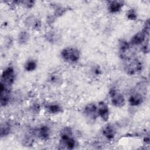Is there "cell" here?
Masks as SVG:
<instances>
[{
    "label": "cell",
    "instance_id": "cell-1",
    "mask_svg": "<svg viewBox=\"0 0 150 150\" xmlns=\"http://www.w3.org/2000/svg\"><path fill=\"white\" fill-rule=\"evenodd\" d=\"M76 142L73 137L71 128L66 127L60 132L59 146L62 149H72L75 148Z\"/></svg>",
    "mask_w": 150,
    "mask_h": 150
},
{
    "label": "cell",
    "instance_id": "cell-2",
    "mask_svg": "<svg viewBox=\"0 0 150 150\" xmlns=\"http://www.w3.org/2000/svg\"><path fill=\"white\" fill-rule=\"evenodd\" d=\"M149 21L147 19L142 30L136 33L130 39L129 43L131 46H138L149 42Z\"/></svg>",
    "mask_w": 150,
    "mask_h": 150
},
{
    "label": "cell",
    "instance_id": "cell-3",
    "mask_svg": "<svg viewBox=\"0 0 150 150\" xmlns=\"http://www.w3.org/2000/svg\"><path fill=\"white\" fill-rule=\"evenodd\" d=\"M15 80V71L14 68L11 66H8L3 70L1 74L0 85L11 90Z\"/></svg>",
    "mask_w": 150,
    "mask_h": 150
},
{
    "label": "cell",
    "instance_id": "cell-4",
    "mask_svg": "<svg viewBox=\"0 0 150 150\" xmlns=\"http://www.w3.org/2000/svg\"><path fill=\"white\" fill-rule=\"evenodd\" d=\"M60 55L64 61L71 63L78 62L81 56L80 50L72 47H67L62 49Z\"/></svg>",
    "mask_w": 150,
    "mask_h": 150
},
{
    "label": "cell",
    "instance_id": "cell-5",
    "mask_svg": "<svg viewBox=\"0 0 150 150\" xmlns=\"http://www.w3.org/2000/svg\"><path fill=\"white\" fill-rule=\"evenodd\" d=\"M124 66L125 71L129 75H134L142 70V62L135 57H131L127 60Z\"/></svg>",
    "mask_w": 150,
    "mask_h": 150
},
{
    "label": "cell",
    "instance_id": "cell-6",
    "mask_svg": "<svg viewBox=\"0 0 150 150\" xmlns=\"http://www.w3.org/2000/svg\"><path fill=\"white\" fill-rule=\"evenodd\" d=\"M109 95L112 104L117 108L123 107L125 105L126 100L124 95L115 87H112L109 91Z\"/></svg>",
    "mask_w": 150,
    "mask_h": 150
},
{
    "label": "cell",
    "instance_id": "cell-7",
    "mask_svg": "<svg viewBox=\"0 0 150 150\" xmlns=\"http://www.w3.org/2000/svg\"><path fill=\"white\" fill-rule=\"evenodd\" d=\"M131 46L128 42L121 40L119 42V56L124 61L127 60L132 57Z\"/></svg>",
    "mask_w": 150,
    "mask_h": 150
},
{
    "label": "cell",
    "instance_id": "cell-8",
    "mask_svg": "<svg viewBox=\"0 0 150 150\" xmlns=\"http://www.w3.org/2000/svg\"><path fill=\"white\" fill-rule=\"evenodd\" d=\"M25 25L27 28L36 31H39L42 27L40 20L33 15L29 16L26 18Z\"/></svg>",
    "mask_w": 150,
    "mask_h": 150
},
{
    "label": "cell",
    "instance_id": "cell-9",
    "mask_svg": "<svg viewBox=\"0 0 150 150\" xmlns=\"http://www.w3.org/2000/svg\"><path fill=\"white\" fill-rule=\"evenodd\" d=\"M83 112L84 115L90 120H95L98 117L97 105L94 103H90L86 105Z\"/></svg>",
    "mask_w": 150,
    "mask_h": 150
},
{
    "label": "cell",
    "instance_id": "cell-10",
    "mask_svg": "<svg viewBox=\"0 0 150 150\" xmlns=\"http://www.w3.org/2000/svg\"><path fill=\"white\" fill-rule=\"evenodd\" d=\"M98 117L105 122H107L109 119L110 110L107 104L104 101H100L97 105Z\"/></svg>",
    "mask_w": 150,
    "mask_h": 150
},
{
    "label": "cell",
    "instance_id": "cell-11",
    "mask_svg": "<svg viewBox=\"0 0 150 150\" xmlns=\"http://www.w3.org/2000/svg\"><path fill=\"white\" fill-rule=\"evenodd\" d=\"M11 97V90L0 85V103L1 107L7 105Z\"/></svg>",
    "mask_w": 150,
    "mask_h": 150
},
{
    "label": "cell",
    "instance_id": "cell-12",
    "mask_svg": "<svg viewBox=\"0 0 150 150\" xmlns=\"http://www.w3.org/2000/svg\"><path fill=\"white\" fill-rule=\"evenodd\" d=\"M124 5V2L121 1H108L107 9L111 13H117L121 11Z\"/></svg>",
    "mask_w": 150,
    "mask_h": 150
},
{
    "label": "cell",
    "instance_id": "cell-13",
    "mask_svg": "<svg viewBox=\"0 0 150 150\" xmlns=\"http://www.w3.org/2000/svg\"><path fill=\"white\" fill-rule=\"evenodd\" d=\"M36 133L39 139L42 141H47L50 137L51 131L48 126L43 125L38 128Z\"/></svg>",
    "mask_w": 150,
    "mask_h": 150
},
{
    "label": "cell",
    "instance_id": "cell-14",
    "mask_svg": "<svg viewBox=\"0 0 150 150\" xmlns=\"http://www.w3.org/2000/svg\"><path fill=\"white\" fill-rule=\"evenodd\" d=\"M144 101V97L140 93L134 92L129 96L128 103L131 106L137 107L140 105Z\"/></svg>",
    "mask_w": 150,
    "mask_h": 150
},
{
    "label": "cell",
    "instance_id": "cell-15",
    "mask_svg": "<svg viewBox=\"0 0 150 150\" xmlns=\"http://www.w3.org/2000/svg\"><path fill=\"white\" fill-rule=\"evenodd\" d=\"M102 134L106 139L111 141L114 138L116 132L112 125L107 124L103 128Z\"/></svg>",
    "mask_w": 150,
    "mask_h": 150
},
{
    "label": "cell",
    "instance_id": "cell-16",
    "mask_svg": "<svg viewBox=\"0 0 150 150\" xmlns=\"http://www.w3.org/2000/svg\"><path fill=\"white\" fill-rule=\"evenodd\" d=\"M47 112L50 114L55 115L62 112V107L57 103H51L46 107Z\"/></svg>",
    "mask_w": 150,
    "mask_h": 150
},
{
    "label": "cell",
    "instance_id": "cell-17",
    "mask_svg": "<svg viewBox=\"0 0 150 150\" xmlns=\"http://www.w3.org/2000/svg\"><path fill=\"white\" fill-rule=\"evenodd\" d=\"M12 130V125L9 122L5 121L1 124L0 128V136L1 138L9 135Z\"/></svg>",
    "mask_w": 150,
    "mask_h": 150
},
{
    "label": "cell",
    "instance_id": "cell-18",
    "mask_svg": "<svg viewBox=\"0 0 150 150\" xmlns=\"http://www.w3.org/2000/svg\"><path fill=\"white\" fill-rule=\"evenodd\" d=\"M30 39V35L26 30L21 31L18 35V42L21 45L26 44Z\"/></svg>",
    "mask_w": 150,
    "mask_h": 150
},
{
    "label": "cell",
    "instance_id": "cell-19",
    "mask_svg": "<svg viewBox=\"0 0 150 150\" xmlns=\"http://www.w3.org/2000/svg\"><path fill=\"white\" fill-rule=\"evenodd\" d=\"M37 68V62L34 59H29L24 64V69L28 72L35 70Z\"/></svg>",
    "mask_w": 150,
    "mask_h": 150
},
{
    "label": "cell",
    "instance_id": "cell-20",
    "mask_svg": "<svg viewBox=\"0 0 150 150\" xmlns=\"http://www.w3.org/2000/svg\"><path fill=\"white\" fill-rule=\"evenodd\" d=\"M62 78L60 74L58 73H52L51 74L48 79V81L52 84L54 85H60L62 83Z\"/></svg>",
    "mask_w": 150,
    "mask_h": 150
},
{
    "label": "cell",
    "instance_id": "cell-21",
    "mask_svg": "<svg viewBox=\"0 0 150 150\" xmlns=\"http://www.w3.org/2000/svg\"><path fill=\"white\" fill-rule=\"evenodd\" d=\"M15 5H20L26 9H31L32 8L35 4V1H30V0H25V1H13Z\"/></svg>",
    "mask_w": 150,
    "mask_h": 150
},
{
    "label": "cell",
    "instance_id": "cell-22",
    "mask_svg": "<svg viewBox=\"0 0 150 150\" xmlns=\"http://www.w3.org/2000/svg\"><path fill=\"white\" fill-rule=\"evenodd\" d=\"M67 11V9L65 7L62 6H55V8L54 9V13L53 16L56 18H59L63 15Z\"/></svg>",
    "mask_w": 150,
    "mask_h": 150
},
{
    "label": "cell",
    "instance_id": "cell-23",
    "mask_svg": "<svg viewBox=\"0 0 150 150\" xmlns=\"http://www.w3.org/2000/svg\"><path fill=\"white\" fill-rule=\"evenodd\" d=\"M126 17L128 20L135 21L137 19V13L135 9L131 8L126 13Z\"/></svg>",
    "mask_w": 150,
    "mask_h": 150
},
{
    "label": "cell",
    "instance_id": "cell-24",
    "mask_svg": "<svg viewBox=\"0 0 150 150\" xmlns=\"http://www.w3.org/2000/svg\"><path fill=\"white\" fill-rule=\"evenodd\" d=\"M29 110L33 114H38L40 111V105L38 103H33L30 106Z\"/></svg>",
    "mask_w": 150,
    "mask_h": 150
},
{
    "label": "cell",
    "instance_id": "cell-25",
    "mask_svg": "<svg viewBox=\"0 0 150 150\" xmlns=\"http://www.w3.org/2000/svg\"><path fill=\"white\" fill-rule=\"evenodd\" d=\"M91 71L92 73V74L96 76H98L101 74L102 71H101V69L100 68V67L98 65L96 66H93L91 68Z\"/></svg>",
    "mask_w": 150,
    "mask_h": 150
}]
</instances>
